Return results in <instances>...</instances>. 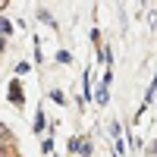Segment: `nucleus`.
Returning <instances> with one entry per match:
<instances>
[]
</instances>
